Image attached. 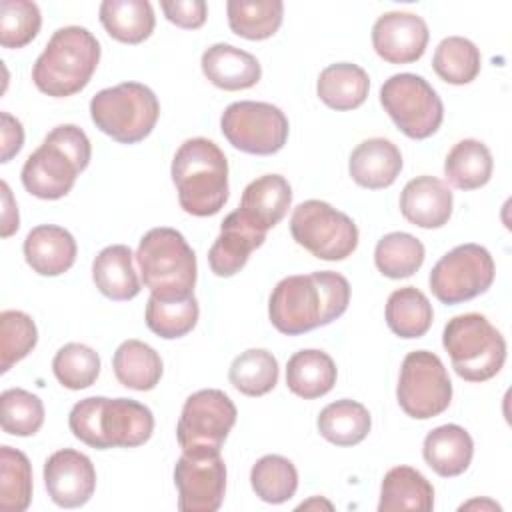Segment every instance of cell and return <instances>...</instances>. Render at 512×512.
Returning <instances> with one entry per match:
<instances>
[{"instance_id": "e0dca14e", "label": "cell", "mask_w": 512, "mask_h": 512, "mask_svg": "<svg viewBox=\"0 0 512 512\" xmlns=\"http://www.w3.org/2000/svg\"><path fill=\"white\" fill-rule=\"evenodd\" d=\"M428 26L412 12H386L372 26V46L390 64H410L422 58L428 46Z\"/></svg>"}, {"instance_id": "ba28073f", "label": "cell", "mask_w": 512, "mask_h": 512, "mask_svg": "<svg viewBox=\"0 0 512 512\" xmlns=\"http://www.w3.org/2000/svg\"><path fill=\"white\" fill-rule=\"evenodd\" d=\"M160 102L140 82H122L96 92L90 100V118L100 132L120 144L144 140L156 126Z\"/></svg>"}, {"instance_id": "5b68a950", "label": "cell", "mask_w": 512, "mask_h": 512, "mask_svg": "<svg viewBox=\"0 0 512 512\" xmlns=\"http://www.w3.org/2000/svg\"><path fill=\"white\" fill-rule=\"evenodd\" d=\"M100 62V42L82 26L58 28L32 66L34 86L52 96L66 98L90 82Z\"/></svg>"}, {"instance_id": "7dc6e473", "label": "cell", "mask_w": 512, "mask_h": 512, "mask_svg": "<svg viewBox=\"0 0 512 512\" xmlns=\"http://www.w3.org/2000/svg\"><path fill=\"white\" fill-rule=\"evenodd\" d=\"M2 186V238L12 236L20 228V218H18V206L14 202V196L10 192V186L6 182Z\"/></svg>"}, {"instance_id": "8d00e7d4", "label": "cell", "mask_w": 512, "mask_h": 512, "mask_svg": "<svg viewBox=\"0 0 512 512\" xmlns=\"http://www.w3.org/2000/svg\"><path fill=\"white\" fill-rule=\"evenodd\" d=\"M482 56L476 44L464 36L444 38L434 52L432 68L448 84L462 86L476 80L480 74Z\"/></svg>"}, {"instance_id": "1f68e13d", "label": "cell", "mask_w": 512, "mask_h": 512, "mask_svg": "<svg viewBox=\"0 0 512 512\" xmlns=\"http://www.w3.org/2000/svg\"><path fill=\"white\" fill-rule=\"evenodd\" d=\"M492 154L488 146L474 138H464L452 146L444 160V176L458 190H476L492 178Z\"/></svg>"}, {"instance_id": "d4e9b609", "label": "cell", "mask_w": 512, "mask_h": 512, "mask_svg": "<svg viewBox=\"0 0 512 512\" xmlns=\"http://www.w3.org/2000/svg\"><path fill=\"white\" fill-rule=\"evenodd\" d=\"M134 254L126 244H112L98 252L92 262V280L110 300H132L140 292V280L134 270Z\"/></svg>"}, {"instance_id": "7a4b0ae2", "label": "cell", "mask_w": 512, "mask_h": 512, "mask_svg": "<svg viewBox=\"0 0 512 512\" xmlns=\"http://www.w3.org/2000/svg\"><path fill=\"white\" fill-rule=\"evenodd\" d=\"M70 432L90 448H136L150 440L154 416L132 398L90 396L76 402L68 416Z\"/></svg>"}, {"instance_id": "60d3db41", "label": "cell", "mask_w": 512, "mask_h": 512, "mask_svg": "<svg viewBox=\"0 0 512 512\" xmlns=\"http://www.w3.org/2000/svg\"><path fill=\"white\" fill-rule=\"evenodd\" d=\"M0 424L10 436H34L44 424L42 400L24 388L4 390L0 394Z\"/></svg>"}, {"instance_id": "8992f818", "label": "cell", "mask_w": 512, "mask_h": 512, "mask_svg": "<svg viewBox=\"0 0 512 512\" xmlns=\"http://www.w3.org/2000/svg\"><path fill=\"white\" fill-rule=\"evenodd\" d=\"M136 262L152 296L182 300L194 294L196 254L178 230L168 226L148 230L140 238Z\"/></svg>"}, {"instance_id": "7bdbcfd3", "label": "cell", "mask_w": 512, "mask_h": 512, "mask_svg": "<svg viewBox=\"0 0 512 512\" xmlns=\"http://www.w3.org/2000/svg\"><path fill=\"white\" fill-rule=\"evenodd\" d=\"M38 342L34 320L20 310L0 314V372H8L16 362L26 358Z\"/></svg>"}, {"instance_id": "f35d334b", "label": "cell", "mask_w": 512, "mask_h": 512, "mask_svg": "<svg viewBox=\"0 0 512 512\" xmlns=\"http://www.w3.org/2000/svg\"><path fill=\"white\" fill-rule=\"evenodd\" d=\"M32 502V466L24 452L0 448V510L24 512Z\"/></svg>"}, {"instance_id": "2e32d148", "label": "cell", "mask_w": 512, "mask_h": 512, "mask_svg": "<svg viewBox=\"0 0 512 512\" xmlns=\"http://www.w3.org/2000/svg\"><path fill=\"white\" fill-rule=\"evenodd\" d=\"M44 486L56 506L80 508L96 490L94 464L78 450H56L44 462Z\"/></svg>"}, {"instance_id": "9a60e30c", "label": "cell", "mask_w": 512, "mask_h": 512, "mask_svg": "<svg viewBox=\"0 0 512 512\" xmlns=\"http://www.w3.org/2000/svg\"><path fill=\"white\" fill-rule=\"evenodd\" d=\"M178 510L216 512L226 492V464L220 452H182L174 466Z\"/></svg>"}, {"instance_id": "5bb4252c", "label": "cell", "mask_w": 512, "mask_h": 512, "mask_svg": "<svg viewBox=\"0 0 512 512\" xmlns=\"http://www.w3.org/2000/svg\"><path fill=\"white\" fill-rule=\"evenodd\" d=\"M236 416L234 402L222 390L206 388L190 394L176 426L182 452H220Z\"/></svg>"}, {"instance_id": "74e56055", "label": "cell", "mask_w": 512, "mask_h": 512, "mask_svg": "<svg viewBox=\"0 0 512 512\" xmlns=\"http://www.w3.org/2000/svg\"><path fill=\"white\" fill-rule=\"evenodd\" d=\"M250 484L262 502L282 504L296 494L298 472L288 458L280 454H266L252 466Z\"/></svg>"}, {"instance_id": "f1b7e54d", "label": "cell", "mask_w": 512, "mask_h": 512, "mask_svg": "<svg viewBox=\"0 0 512 512\" xmlns=\"http://www.w3.org/2000/svg\"><path fill=\"white\" fill-rule=\"evenodd\" d=\"M100 22L110 38L124 44H140L154 32L156 16L148 0H104Z\"/></svg>"}, {"instance_id": "c3c4849f", "label": "cell", "mask_w": 512, "mask_h": 512, "mask_svg": "<svg viewBox=\"0 0 512 512\" xmlns=\"http://www.w3.org/2000/svg\"><path fill=\"white\" fill-rule=\"evenodd\" d=\"M472 508H488V510H500V506L492 500H470L460 506V510H472Z\"/></svg>"}, {"instance_id": "6da1fadb", "label": "cell", "mask_w": 512, "mask_h": 512, "mask_svg": "<svg viewBox=\"0 0 512 512\" xmlns=\"http://www.w3.org/2000/svg\"><path fill=\"white\" fill-rule=\"evenodd\" d=\"M350 304L348 280L332 270L282 278L270 294L268 318L272 326L298 336L340 318Z\"/></svg>"}, {"instance_id": "ac0fdd59", "label": "cell", "mask_w": 512, "mask_h": 512, "mask_svg": "<svg viewBox=\"0 0 512 512\" xmlns=\"http://www.w3.org/2000/svg\"><path fill=\"white\" fill-rule=\"evenodd\" d=\"M264 240L266 232L248 224L238 210L230 212L220 226L218 238L208 250L210 270L220 278L234 276L246 266L250 252L260 248Z\"/></svg>"}, {"instance_id": "44dd1931", "label": "cell", "mask_w": 512, "mask_h": 512, "mask_svg": "<svg viewBox=\"0 0 512 512\" xmlns=\"http://www.w3.org/2000/svg\"><path fill=\"white\" fill-rule=\"evenodd\" d=\"M74 236L54 224H40L32 228L24 240V258L28 266L40 276H60L76 262Z\"/></svg>"}, {"instance_id": "cb8c5ba5", "label": "cell", "mask_w": 512, "mask_h": 512, "mask_svg": "<svg viewBox=\"0 0 512 512\" xmlns=\"http://www.w3.org/2000/svg\"><path fill=\"white\" fill-rule=\"evenodd\" d=\"M426 464L442 478L460 476L474 456L472 436L458 424H442L430 430L422 444Z\"/></svg>"}, {"instance_id": "484cf974", "label": "cell", "mask_w": 512, "mask_h": 512, "mask_svg": "<svg viewBox=\"0 0 512 512\" xmlns=\"http://www.w3.org/2000/svg\"><path fill=\"white\" fill-rule=\"evenodd\" d=\"M434 508V488L422 472L412 466H394L384 474L380 486L378 512L416 510L430 512Z\"/></svg>"}, {"instance_id": "603a6c76", "label": "cell", "mask_w": 512, "mask_h": 512, "mask_svg": "<svg viewBox=\"0 0 512 512\" xmlns=\"http://www.w3.org/2000/svg\"><path fill=\"white\" fill-rule=\"evenodd\" d=\"M204 76L222 90H248L258 84L262 76L260 62L250 52L232 44H212L204 50L200 60Z\"/></svg>"}, {"instance_id": "9c48e42d", "label": "cell", "mask_w": 512, "mask_h": 512, "mask_svg": "<svg viewBox=\"0 0 512 512\" xmlns=\"http://www.w3.org/2000/svg\"><path fill=\"white\" fill-rule=\"evenodd\" d=\"M290 232L298 246L328 262L348 258L358 246L354 220L322 200L300 202L292 212Z\"/></svg>"}, {"instance_id": "d6a6232c", "label": "cell", "mask_w": 512, "mask_h": 512, "mask_svg": "<svg viewBox=\"0 0 512 512\" xmlns=\"http://www.w3.org/2000/svg\"><path fill=\"white\" fill-rule=\"evenodd\" d=\"M434 320V310L424 292L414 286L394 290L386 302V324L400 338L424 336Z\"/></svg>"}, {"instance_id": "d590c367", "label": "cell", "mask_w": 512, "mask_h": 512, "mask_svg": "<svg viewBox=\"0 0 512 512\" xmlns=\"http://www.w3.org/2000/svg\"><path fill=\"white\" fill-rule=\"evenodd\" d=\"M228 380L244 396H264L278 384V360L264 348H248L232 360Z\"/></svg>"}, {"instance_id": "b9f144b4", "label": "cell", "mask_w": 512, "mask_h": 512, "mask_svg": "<svg viewBox=\"0 0 512 512\" xmlns=\"http://www.w3.org/2000/svg\"><path fill=\"white\" fill-rule=\"evenodd\" d=\"M52 372L64 388L84 390L92 386L100 374V356L86 344L70 342L56 352Z\"/></svg>"}, {"instance_id": "52a82bcc", "label": "cell", "mask_w": 512, "mask_h": 512, "mask_svg": "<svg viewBox=\"0 0 512 512\" xmlns=\"http://www.w3.org/2000/svg\"><path fill=\"white\" fill-rule=\"evenodd\" d=\"M442 346L452 360L454 372L468 382L494 378L506 360L504 336L478 312L450 318L442 332Z\"/></svg>"}, {"instance_id": "4dcf8cb0", "label": "cell", "mask_w": 512, "mask_h": 512, "mask_svg": "<svg viewBox=\"0 0 512 512\" xmlns=\"http://www.w3.org/2000/svg\"><path fill=\"white\" fill-rule=\"evenodd\" d=\"M316 426L320 436L326 438L330 444L356 446L368 436L372 418L364 404L342 398L322 408Z\"/></svg>"}, {"instance_id": "681fc988", "label": "cell", "mask_w": 512, "mask_h": 512, "mask_svg": "<svg viewBox=\"0 0 512 512\" xmlns=\"http://www.w3.org/2000/svg\"><path fill=\"white\" fill-rule=\"evenodd\" d=\"M318 506H324L326 510H332V504L330 502H326V500H322V498H312V500H308V502H302L300 506H298V510H308V508H318Z\"/></svg>"}, {"instance_id": "277c9868", "label": "cell", "mask_w": 512, "mask_h": 512, "mask_svg": "<svg viewBox=\"0 0 512 512\" xmlns=\"http://www.w3.org/2000/svg\"><path fill=\"white\" fill-rule=\"evenodd\" d=\"M172 182L178 202L192 216H214L228 200V160L208 138H190L174 154Z\"/></svg>"}, {"instance_id": "f6af8a7d", "label": "cell", "mask_w": 512, "mask_h": 512, "mask_svg": "<svg viewBox=\"0 0 512 512\" xmlns=\"http://www.w3.org/2000/svg\"><path fill=\"white\" fill-rule=\"evenodd\" d=\"M160 8L168 22L184 30H196L204 26L208 6L204 0H162Z\"/></svg>"}, {"instance_id": "f546056e", "label": "cell", "mask_w": 512, "mask_h": 512, "mask_svg": "<svg viewBox=\"0 0 512 512\" xmlns=\"http://www.w3.org/2000/svg\"><path fill=\"white\" fill-rule=\"evenodd\" d=\"M116 380L132 390L148 392L156 388L162 378L160 354L142 340H124L112 358Z\"/></svg>"}, {"instance_id": "3957f363", "label": "cell", "mask_w": 512, "mask_h": 512, "mask_svg": "<svg viewBox=\"0 0 512 512\" xmlns=\"http://www.w3.org/2000/svg\"><path fill=\"white\" fill-rule=\"evenodd\" d=\"M90 156L92 148L86 132L76 124H60L26 158L22 184L36 198H64L72 190L78 174L88 168Z\"/></svg>"}, {"instance_id": "7402d4cb", "label": "cell", "mask_w": 512, "mask_h": 512, "mask_svg": "<svg viewBox=\"0 0 512 512\" xmlns=\"http://www.w3.org/2000/svg\"><path fill=\"white\" fill-rule=\"evenodd\" d=\"M402 170V154L398 146L386 138H368L360 142L348 160L352 180L368 190L388 188Z\"/></svg>"}, {"instance_id": "ffe728a7", "label": "cell", "mask_w": 512, "mask_h": 512, "mask_svg": "<svg viewBox=\"0 0 512 512\" xmlns=\"http://www.w3.org/2000/svg\"><path fill=\"white\" fill-rule=\"evenodd\" d=\"M290 202L292 188L288 180L280 174H264L244 188L236 210L256 230L268 232L286 216Z\"/></svg>"}, {"instance_id": "4316f807", "label": "cell", "mask_w": 512, "mask_h": 512, "mask_svg": "<svg viewBox=\"0 0 512 512\" xmlns=\"http://www.w3.org/2000/svg\"><path fill=\"white\" fill-rule=\"evenodd\" d=\"M336 376L338 370L334 360L316 348L292 354L286 364V386L292 394L304 400L328 394L336 384Z\"/></svg>"}, {"instance_id": "83f0119b", "label": "cell", "mask_w": 512, "mask_h": 512, "mask_svg": "<svg viewBox=\"0 0 512 512\" xmlns=\"http://www.w3.org/2000/svg\"><path fill=\"white\" fill-rule=\"evenodd\" d=\"M370 90V78L364 68L352 62L326 66L316 82L318 98L332 110H354L364 104Z\"/></svg>"}, {"instance_id": "30bf717a", "label": "cell", "mask_w": 512, "mask_h": 512, "mask_svg": "<svg viewBox=\"0 0 512 512\" xmlns=\"http://www.w3.org/2000/svg\"><path fill=\"white\" fill-rule=\"evenodd\" d=\"M380 104L398 130L412 140L430 138L444 118L438 92L428 80L410 72L394 74L382 84Z\"/></svg>"}, {"instance_id": "e575fe53", "label": "cell", "mask_w": 512, "mask_h": 512, "mask_svg": "<svg viewBox=\"0 0 512 512\" xmlns=\"http://www.w3.org/2000/svg\"><path fill=\"white\" fill-rule=\"evenodd\" d=\"M424 244L408 232H390L374 248V264L386 278H410L424 264Z\"/></svg>"}, {"instance_id": "836d02e7", "label": "cell", "mask_w": 512, "mask_h": 512, "mask_svg": "<svg viewBox=\"0 0 512 512\" xmlns=\"http://www.w3.org/2000/svg\"><path fill=\"white\" fill-rule=\"evenodd\" d=\"M228 26L246 40H266L274 36L282 24V0H228Z\"/></svg>"}, {"instance_id": "8fae6325", "label": "cell", "mask_w": 512, "mask_h": 512, "mask_svg": "<svg viewBox=\"0 0 512 512\" xmlns=\"http://www.w3.org/2000/svg\"><path fill=\"white\" fill-rule=\"evenodd\" d=\"M400 408L416 420L440 416L452 402V382L442 360L428 350L406 354L396 386Z\"/></svg>"}, {"instance_id": "ab89813d", "label": "cell", "mask_w": 512, "mask_h": 512, "mask_svg": "<svg viewBox=\"0 0 512 512\" xmlns=\"http://www.w3.org/2000/svg\"><path fill=\"white\" fill-rule=\"evenodd\" d=\"M198 300L188 296L182 300H160L150 294L146 304V326L164 340L186 336L198 322Z\"/></svg>"}, {"instance_id": "ee69618b", "label": "cell", "mask_w": 512, "mask_h": 512, "mask_svg": "<svg viewBox=\"0 0 512 512\" xmlns=\"http://www.w3.org/2000/svg\"><path fill=\"white\" fill-rule=\"evenodd\" d=\"M42 16L34 2L2 0L0 2V44L4 48H24L40 32Z\"/></svg>"}, {"instance_id": "d6986e66", "label": "cell", "mask_w": 512, "mask_h": 512, "mask_svg": "<svg viewBox=\"0 0 512 512\" xmlns=\"http://www.w3.org/2000/svg\"><path fill=\"white\" fill-rule=\"evenodd\" d=\"M452 192L436 176H416L400 192L402 216L418 228H442L452 216Z\"/></svg>"}, {"instance_id": "bcb514c9", "label": "cell", "mask_w": 512, "mask_h": 512, "mask_svg": "<svg viewBox=\"0 0 512 512\" xmlns=\"http://www.w3.org/2000/svg\"><path fill=\"white\" fill-rule=\"evenodd\" d=\"M0 120H2V126H0V148H2L0 162H10L20 152V148L24 144V128H22L20 120L14 118L8 112H0Z\"/></svg>"}, {"instance_id": "4fadbf2b", "label": "cell", "mask_w": 512, "mask_h": 512, "mask_svg": "<svg viewBox=\"0 0 512 512\" xmlns=\"http://www.w3.org/2000/svg\"><path fill=\"white\" fill-rule=\"evenodd\" d=\"M496 276L490 252L480 244H460L446 252L430 272V290L442 304H460L484 294Z\"/></svg>"}, {"instance_id": "7c38bea8", "label": "cell", "mask_w": 512, "mask_h": 512, "mask_svg": "<svg viewBox=\"0 0 512 512\" xmlns=\"http://www.w3.org/2000/svg\"><path fill=\"white\" fill-rule=\"evenodd\" d=\"M224 138L240 152L270 156L284 148L288 140V118L270 102H232L220 118Z\"/></svg>"}]
</instances>
